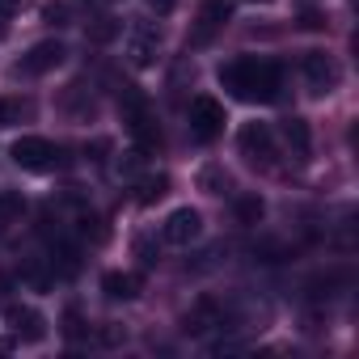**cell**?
<instances>
[{"mask_svg": "<svg viewBox=\"0 0 359 359\" xmlns=\"http://www.w3.org/2000/svg\"><path fill=\"white\" fill-rule=\"evenodd\" d=\"M250 5H275V0H250Z\"/></svg>", "mask_w": 359, "mask_h": 359, "instance_id": "484cf974", "label": "cell"}, {"mask_svg": "<svg viewBox=\"0 0 359 359\" xmlns=\"http://www.w3.org/2000/svg\"><path fill=\"white\" fill-rule=\"evenodd\" d=\"M156 55H161V34H156L152 26L135 22V26H131V34H127V64L144 72V68H152V64H156Z\"/></svg>", "mask_w": 359, "mask_h": 359, "instance_id": "5b68a950", "label": "cell"}, {"mask_svg": "<svg viewBox=\"0 0 359 359\" xmlns=\"http://www.w3.org/2000/svg\"><path fill=\"white\" fill-rule=\"evenodd\" d=\"M152 9H161V13H165V9H173V0H152Z\"/></svg>", "mask_w": 359, "mask_h": 359, "instance_id": "d4e9b609", "label": "cell"}, {"mask_svg": "<svg viewBox=\"0 0 359 359\" xmlns=\"http://www.w3.org/2000/svg\"><path fill=\"white\" fill-rule=\"evenodd\" d=\"M191 131H195V140H216L220 131H224V106L216 102V97H208V93H199L195 102H191Z\"/></svg>", "mask_w": 359, "mask_h": 359, "instance_id": "277c9868", "label": "cell"}, {"mask_svg": "<svg viewBox=\"0 0 359 359\" xmlns=\"http://www.w3.org/2000/svg\"><path fill=\"white\" fill-rule=\"evenodd\" d=\"M64 334H68V338H85V321H81V313H76V309H68V313H64Z\"/></svg>", "mask_w": 359, "mask_h": 359, "instance_id": "44dd1931", "label": "cell"}, {"mask_svg": "<svg viewBox=\"0 0 359 359\" xmlns=\"http://www.w3.org/2000/svg\"><path fill=\"white\" fill-rule=\"evenodd\" d=\"M30 0H0V13H22Z\"/></svg>", "mask_w": 359, "mask_h": 359, "instance_id": "cb8c5ba5", "label": "cell"}, {"mask_svg": "<svg viewBox=\"0 0 359 359\" xmlns=\"http://www.w3.org/2000/svg\"><path fill=\"white\" fill-rule=\"evenodd\" d=\"M237 148H241V156H245L250 165H258V169H271L275 156H279L275 131H271L266 123H245V127L237 131Z\"/></svg>", "mask_w": 359, "mask_h": 359, "instance_id": "7a4b0ae2", "label": "cell"}, {"mask_svg": "<svg viewBox=\"0 0 359 359\" xmlns=\"http://www.w3.org/2000/svg\"><path fill=\"white\" fill-rule=\"evenodd\" d=\"M220 85L233 97H241V102H275L279 97V85H283V72L271 60L241 55V60H233V64L220 68Z\"/></svg>", "mask_w": 359, "mask_h": 359, "instance_id": "6da1fadb", "label": "cell"}, {"mask_svg": "<svg viewBox=\"0 0 359 359\" xmlns=\"http://www.w3.org/2000/svg\"><path fill=\"white\" fill-rule=\"evenodd\" d=\"M161 233H165L169 245H191V241L203 237V216L195 208H177V212H169V220H165Z\"/></svg>", "mask_w": 359, "mask_h": 359, "instance_id": "52a82bcc", "label": "cell"}, {"mask_svg": "<svg viewBox=\"0 0 359 359\" xmlns=\"http://www.w3.org/2000/svg\"><path fill=\"white\" fill-rule=\"evenodd\" d=\"M165 191H169V177L156 173V177H144V182H140V195H135V199H140L144 208H152L156 199H165Z\"/></svg>", "mask_w": 359, "mask_h": 359, "instance_id": "2e32d148", "label": "cell"}, {"mask_svg": "<svg viewBox=\"0 0 359 359\" xmlns=\"http://www.w3.org/2000/svg\"><path fill=\"white\" fill-rule=\"evenodd\" d=\"M304 81H309L313 93H334V85H338V64H334L325 51H309V55H304Z\"/></svg>", "mask_w": 359, "mask_h": 359, "instance_id": "9c48e42d", "label": "cell"}, {"mask_svg": "<svg viewBox=\"0 0 359 359\" xmlns=\"http://www.w3.org/2000/svg\"><path fill=\"white\" fill-rule=\"evenodd\" d=\"M229 18H233V0H203V5H199V30H195V43H208Z\"/></svg>", "mask_w": 359, "mask_h": 359, "instance_id": "30bf717a", "label": "cell"}, {"mask_svg": "<svg viewBox=\"0 0 359 359\" xmlns=\"http://www.w3.org/2000/svg\"><path fill=\"white\" fill-rule=\"evenodd\" d=\"M64 55H68V47L60 43V39H47V43H34L26 55H22V64H18V72H26V76H43V72H55L60 64H64Z\"/></svg>", "mask_w": 359, "mask_h": 359, "instance_id": "8992f818", "label": "cell"}, {"mask_svg": "<svg viewBox=\"0 0 359 359\" xmlns=\"http://www.w3.org/2000/svg\"><path fill=\"white\" fill-rule=\"evenodd\" d=\"M123 338H127V330H123V325H106V330H102V342H106V346H118Z\"/></svg>", "mask_w": 359, "mask_h": 359, "instance_id": "603a6c76", "label": "cell"}, {"mask_svg": "<svg viewBox=\"0 0 359 359\" xmlns=\"http://www.w3.org/2000/svg\"><path fill=\"white\" fill-rule=\"evenodd\" d=\"M220 321H224V313H220V304H216L212 296H199V300L191 304V313H187V321H182V330L199 338V334H208V330H212V325H220Z\"/></svg>", "mask_w": 359, "mask_h": 359, "instance_id": "8fae6325", "label": "cell"}, {"mask_svg": "<svg viewBox=\"0 0 359 359\" xmlns=\"http://www.w3.org/2000/svg\"><path fill=\"white\" fill-rule=\"evenodd\" d=\"M43 22L47 26H68V5H43Z\"/></svg>", "mask_w": 359, "mask_h": 359, "instance_id": "ffe728a7", "label": "cell"}, {"mask_svg": "<svg viewBox=\"0 0 359 359\" xmlns=\"http://www.w3.org/2000/svg\"><path fill=\"white\" fill-rule=\"evenodd\" d=\"M118 30H123V26H118L114 18H97V22H89V39H93V43H110V39H118Z\"/></svg>", "mask_w": 359, "mask_h": 359, "instance_id": "ac0fdd59", "label": "cell"}, {"mask_svg": "<svg viewBox=\"0 0 359 359\" xmlns=\"http://www.w3.org/2000/svg\"><path fill=\"white\" fill-rule=\"evenodd\" d=\"M22 212H26L22 191H0V229H9L13 220H22Z\"/></svg>", "mask_w": 359, "mask_h": 359, "instance_id": "9a60e30c", "label": "cell"}, {"mask_svg": "<svg viewBox=\"0 0 359 359\" xmlns=\"http://www.w3.org/2000/svg\"><path fill=\"white\" fill-rule=\"evenodd\" d=\"M22 279H26L30 287H47V283H51V275H47V271H39V266H26V271H22Z\"/></svg>", "mask_w": 359, "mask_h": 359, "instance_id": "7402d4cb", "label": "cell"}, {"mask_svg": "<svg viewBox=\"0 0 359 359\" xmlns=\"http://www.w3.org/2000/svg\"><path fill=\"white\" fill-rule=\"evenodd\" d=\"M34 118V102L30 97H0V127H18Z\"/></svg>", "mask_w": 359, "mask_h": 359, "instance_id": "5bb4252c", "label": "cell"}, {"mask_svg": "<svg viewBox=\"0 0 359 359\" xmlns=\"http://www.w3.org/2000/svg\"><path fill=\"white\" fill-rule=\"evenodd\" d=\"M5 325H9L22 342H43V338H47V321H43V313L30 309V304H9V309H5Z\"/></svg>", "mask_w": 359, "mask_h": 359, "instance_id": "ba28073f", "label": "cell"}, {"mask_svg": "<svg viewBox=\"0 0 359 359\" xmlns=\"http://www.w3.org/2000/svg\"><path fill=\"white\" fill-rule=\"evenodd\" d=\"M283 140H287V148H292L296 161H309V152H313V135H309V123H304L300 114L283 118Z\"/></svg>", "mask_w": 359, "mask_h": 359, "instance_id": "7c38bea8", "label": "cell"}, {"mask_svg": "<svg viewBox=\"0 0 359 359\" xmlns=\"http://www.w3.org/2000/svg\"><path fill=\"white\" fill-rule=\"evenodd\" d=\"M102 292L110 300H135L140 296V275H131V271H106L102 275Z\"/></svg>", "mask_w": 359, "mask_h": 359, "instance_id": "4fadbf2b", "label": "cell"}, {"mask_svg": "<svg viewBox=\"0 0 359 359\" xmlns=\"http://www.w3.org/2000/svg\"><path fill=\"white\" fill-rule=\"evenodd\" d=\"M199 187H203L208 195H224V187H229V177H224L220 169H203V173H199Z\"/></svg>", "mask_w": 359, "mask_h": 359, "instance_id": "d6986e66", "label": "cell"}, {"mask_svg": "<svg viewBox=\"0 0 359 359\" xmlns=\"http://www.w3.org/2000/svg\"><path fill=\"white\" fill-rule=\"evenodd\" d=\"M262 216H266V208H262V199H258V195L237 199V220H241V224H258Z\"/></svg>", "mask_w": 359, "mask_h": 359, "instance_id": "e0dca14e", "label": "cell"}, {"mask_svg": "<svg viewBox=\"0 0 359 359\" xmlns=\"http://www.w3.org/2000/svg\"><path fill=\"white\" fill-rule=\"evenodd\" d=\"M9 156H13L22 169H30V173H47V169L60 165V148H55L51 140H43V135H22V140H13Z\"/></svg>", "mask_w": 359, "mask_h": 359, "instance_id": "3957f363", "label": "cell"}]
</instances>
